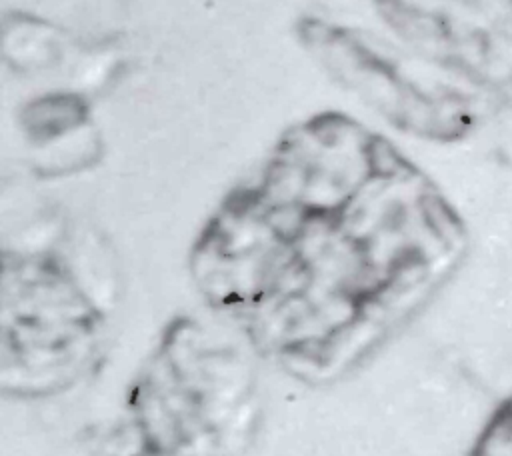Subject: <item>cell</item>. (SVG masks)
Returning a JSON list of instances; mask_svg holds the SVG:
<instances>
[{"label": "cell", "instance_id": "6da1fadb", "mask_svg": "<svg viewBox=\"0 0 512 456\" xmlns=\"http://www.w3.org/2000/svg\"><path fill=\"white\" fill-rule=\"evenodd\" d=\"M468 226L394 140L340 110L286 126L216 204L192 282L246 348L308 386L356 372L458 272Z\"/></svg>", "mask_w": 512, "mask_h": 456}, {"label": "cell", "instance_id": "7a4b0ae2", "mask_svg": "<svg viewBox=\"0 0 512 456\" xmlns=\"http://www.w3.org/2000/svg\"><path fill=\"white\" fill-rule=\"evenodd\" d=\"M130 408L136 448L164 456H236L258 414L246 350L194 318L174 320L148 358Z\"/></svg>", "mask_w": 512, "mask_h": 456}, {"label": "cell", "instance_id": "3957f363", "mask_svg": "<svg viewBox=\"0 0 512 456\" xmlns=\"http://www.w3.org/2000/svg\"><path fill=\"white\" fill-rule=\"evenodd\" d=\"M96 306L54 254L0 248V376L58 380L84 364Z\"/></svg>", "mask_w": 512, "mask_h": 456}, {"label": "cell", "instance_id": "277c9868", "mask_svg": "<svg viewBox=\"0 0 512 456\" xmlns=\"http://www.w3.org/2000/svg\"><path fill=\"white\" fill-rule=\"evenodd\" d=\"M296 38L332 80L404 134L450 144L466 138L476 126V104L466 90L424 78L374 36L308 18L300 22Z\"/></svg>", "mask_w": 512, "mask_h": 456}, {"label": "cell", "instance_id": "5b68a950", "mask_svg": "<svg viewBox=\"0 0 512 456\" xmlns=\"http://www.w3.org/2000/svg\"><path fill=\"white\" fill-rule=\"evenodd\" d=\"M470 456H512V388L488 414Z\"/></svg>", "mask_w": 512, "mask_h": 456}, {"label": "cell", "instance_id": "8992f818", "mask_svg": "<svg viewBox=\"0 0 512 456\" xmlns=\"http://www.w3.org/2000/svg\"><path fill=\"white\" fill-rule=\"evenodd\" d=\"M128 456H164V454H154V452H146V450H134L132 454H128Z\"/></svg>", "mask_w": 512, "mask_h": 456}]
</instances>
